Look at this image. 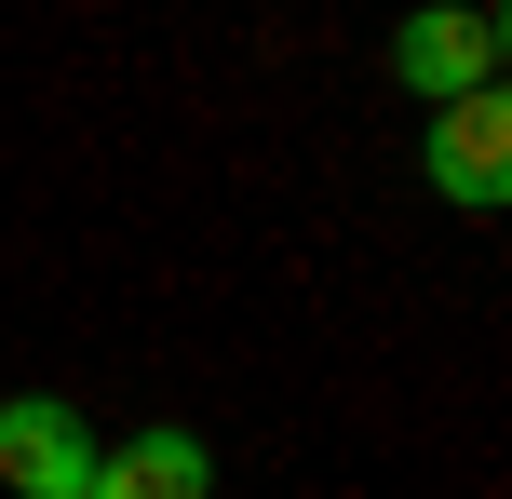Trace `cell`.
Segmentation results:
<instances>
[{
    "instance_id": "6da1fadb",
    "label": "cell",
    "mask_w": 512,
    "mask_h": 499,
    "mask_svg": "<svg viewBox=\"0 0 512 499\" xmlns=\"http://www.w3.org/2000/svg\"><path fill=\"white\" fill-rule=\"evenodd\" d=\"M499 54H512V27L486 14V0H418V14L391 27V81H405V95H432V108L486 95Z\"/></svg>"
},
{
    "instance_id": "7a4b0ae2",
    "label": "cell",
    "mask_w": 512,
    "mask_h": 499,
    "mask_svg": "<svg viewBox=\"0 0 512 499\" xmlns=\"http://www.w3.org/2000/svg\"><path fill=\"white\" fill-rule=\"evenodd\" d=\"M0 486L14 499H81L95 486V432H81L54 392H14L0 405Z\"/></svg>"
},
{
    "instance_id": "3957f363",
    "label": "cell",
    "mask_w": 512,
    "mask_h": 499,
    "mask_svg": "<svg viewBox=\"0 0 512 499\" xmlns=\"http://www.w3.org/2000/svg\"><path fill=\"white\" fill-rule=\"evenodd\" d=\"M418 162H432V189H445V203H472V216L512 203V108H499V81H486V95H459V108H432V149H418Z\"/></svg>"
},
{
    "instance_id": "277c9868",
    "label": "cell",
    "mask_w": 512,
    "mask_h": 499,
    "mask_svg": "<svg viewBox=\"0 0 512 499\" xmlns=\"http://www.w3.org/2000/svg\"><path fill=\"white\" fill-rule=\"evenodd\" d=\"M81 499H216V459H203V432H135V446H95V486Z\"/></svg>"
}]
</instances>
